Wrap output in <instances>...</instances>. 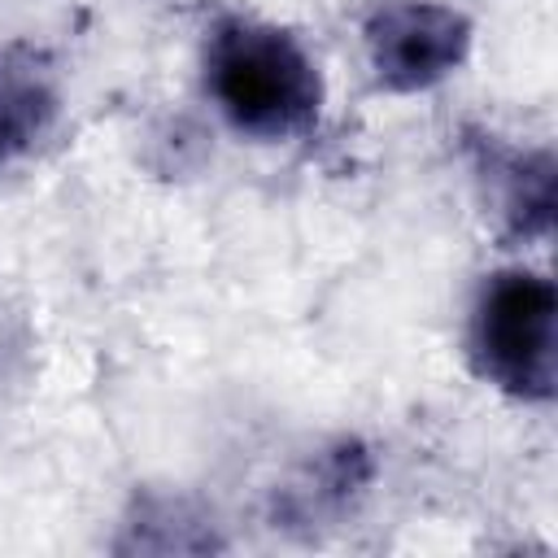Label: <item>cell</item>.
Returning <instances> with one entry per match:
<instances>
[{
    "label": "cell",
    "mask_w": 558,
    "mask_h": 558,
    "mask_svg": "<svg viewBox=\"0 0 558 558\" xmlns=\"http://www.w3.org/2000/svg\"><path fill=\"white\" fill-rule=\"evenodd\" d=\"M205 87L218 113L248 140L283 144L318 126L323 70L279 22L222 13L205 39Z\"/></svg>",
    "instance_id": "6da1fadb"
},
{
    "label": "cell",
    "mask_w": 558,
    "mask_h": 558,
    "mask_svg": "<svg viewBox=\"0 0 558 558\" xmlns=\"http://www.w3.org/2000/svg\"><path fill=\"white\" fill-rule=\"evenodd\" d=\"M471 371L497 392L545 405L558 388V296L541 270H493L471 305Z\"/></svg>",
    "instance_id": "7a4b0ae2"
},
{
    "label": "cell",
    "mask_w": 558,
    "mask_h": 558,
    "mask_svg": "<svg viewBox=\"0 0 558 558\" xmlns=\"http://www.w3.org/2000/svg\"><path fill=\"white\" fill-rule=\"evenodd\" d=\"M475 26L440 0H379L362 22V48L375 83L397 96L432 92L471 57Z\"/></svg>",
    "instance_id": "3957f363"
},
{
    "label": "cell",
    "mask_w": 558,
    "mask_h": 558,
    "mask_svg": "<svg viewBox=\"0 0 558 558\" xmlns=\"http://www.w3.org/2000/svg\"><path fill=\"white\" fill-rule=\"evenodd\" d=\"M471 166L484 201L514 240H545L554 227V153L510 148L497 135H471Z\"/></svg>",
    "instance_id": "277c9868"
},
{
    "label": "cell",
    "mask_w": 558,
    "mask_h": 558,
    "mask_svg": "<svg viewBox=\"0 0 558 558\" xmlns=\"http://www.w3.org/2000/svg\"><path fill=\"white\" fill-rule=\"evenodd\" d=\"M61 118V65L35 39L0 44V170L39 148Z\"/></svg>",
    "instance_id": "5b68a950"
},
{
    "label": "cell",
    "mask_w": 558,
    "mask_h": 558,
    "mask_svg": "<svg viewBox=\"0 0 558 558\" xmlns=\"http://www.w3.org/2000/svg\"><path fill=\"white\" fill-rule=\"evenodd\" d=\"M375 480V458L357 440H336L318 449V458L279 493V519L288 523H323L344 514Z\"/></svg>",
    "instance_id": "8992f818"
},
{
    "label": "cell",
    "mask_w": 558,
    "mask_h": 558,
    "mask_svg": "<svg viewBox=\"0 0 558 558\" xmlns=\"http://www.w3.org/2000/svg\"><path fill=\"white\" fill-rule=\"evenodd\" d=\"M126 536L118 541L122 554L148 549V554H196V549H218L222 541L214 527L179 497H144L135 501V514L122 523Z\"/></svg>",
    "instance_id": "52a82bcc"
}]
</instances>
